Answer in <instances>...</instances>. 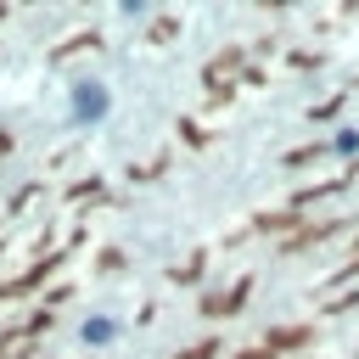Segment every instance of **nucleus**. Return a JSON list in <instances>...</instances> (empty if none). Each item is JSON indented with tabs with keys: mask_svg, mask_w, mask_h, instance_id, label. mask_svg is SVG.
Instances as JSON below:
<instances>
[{
	"mask_svg": "<svg viewBox=\"0 0 359 359\" xmlns=\"http://www.w3.org/2000/svg\"><path fill=\"white\" fill-rule=\"evenodd\" d=\"M107 107H112V90H107V84H95V79H84V84H73L67 118H73V123H101V118H107Z\"/></svg>",
	"mask_w": 359,
	"mask_h": 359,
	"instance_id": "f257e3e1",
	"label": "nucleus"
},
{
	"mask_svg": "<svg viewBox=\"0 0 359 359\" xmlns=\"http://www.w3.org/2000/svg\"><path fill=\"white\" fill-rule=\"evenodd\" d=\"M79 337H84V348H107V342L118 337V320H112V314H90V320L79 325Z\"/></svg>",
	"mask_w": 359,
	"mask_h": 359,
	"instance_id": "f03ea898",
	"label": "nucleus"
},
{
	"mask_svg": "<svg viewBox=\"0 0 359 359\" xmlns=\"http://www.w3.org/2000/svg\"><path fill=\"white\" fill-rule=\"evenodd\" d=\"M337 151H342V157H348V151H359V135H353V129H342V135H337Z\"/></svg>",
	"mask_w": 359,
	"mask_h": 359,
	"instance_id": "7ed1b4c3",
	"label": "nucleus"
}]
</instances>
